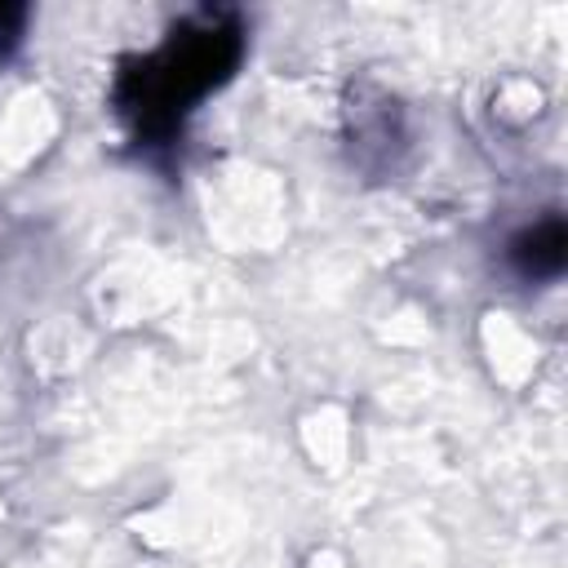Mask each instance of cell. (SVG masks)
<instances>
[{"label":"cell","mask_w":568,"mask_h":568,"mask_svg":"<svg viewBox=\"0 0 568 568\" xmlns=\"http://www.w3.org/2000/svg\"><path fill=\"white\" fill-rule=\"evenodd\" d=\"M564 248H568V240H564V217L550 213V217L524 226V231L506 244V262H510L515 275H524V280H555V275L564 271Z\"/></svg>","instance_id":"2"},{"label":"cell","mask_w":568,"mask_h":568,"mask_svg":"<svg viewBox=\"0 0 568 568\" xmlns=\"http://www.w3.org/2000/svg\"><path fill=\"white\" fill-rule=\"evenodd\" d=\"M244 53V31L231 13L204 9L173 27V36L124 62L115 75V111L129 120L133 138L164 142L182 129L200 98H209L222 80H231Z\"/></svg>","instance_id":"1"},{"label":"cell","mask_w":568,"mask_h":568,"mask_svg":"<svg viewBox=\"0 0 568 568\" xmlns=\"http://www.w3.org/2000/svg\"><path fill=\"white\" fill-rule=\"evenodd\" d=\"M22 18H27V9H18V4H0V62H4V53L18 44Z\"/></svg>","instance_id":"3"}]
</instances>
